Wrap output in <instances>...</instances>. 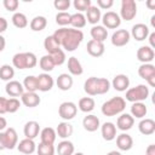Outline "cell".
Returning a JSON list of instances; mask_svg holds the SVG:
<instances>
[{"label":"cell","mask_w":155,"mask_h":155,"mask_svg":"<svg viewBox=\"0 0 155 155\" xmlns=\"http://www.w3.org/2000/svg\"><path fill=\"white\" fill-rule=\"evenodd\" d=\"M56 153L58 155H73L75 153V147L70 140L63 139L56 147Z\"/></svg>","instance_id":"obj_31"},{"label":"cell","mask_w":155,"mask_h":155,"mask_svg":"<svg viewBox=\"0 0 155 155\" xmlns=\"http://www.w3.org/2000/svg\"><path fill=\"white\" fill-rule=\"evenodd\" d=\"M154 19H155V15H154V16H151V25L155 28V21H154Z\"/></svg>","instance_id":"obj_61"},{"label":"cell","mask_w":155,"mask_h":155,"mask_svg":"<svg viewBox=\"0 0 155 155\" xmlns=\"http://www.w3.org/2000/svg\"><path fill=\"white\" fill-rule=\"evenodd\" d=\"M90 34H91L92 40H96V41H99V42H104L108 38V30L103 25H99V24L93 25L91 28Z\"/></svg>","instance_id":"obj_29"},{"label":"cell","mask_w":155,"mask_h":155,"mask_svg":"<svg viewBox=\"0 0 155 155\" xmlns=\"http://www.w3.org/2000/svg\"><path fill=\"white\" fill-rule=\"evenodd\" d=\"M107 155H121V153L117 151V150H111V151L107 153Z\"/></svg>","instance_id":"obj_60"},{"label":"cell","mask_w":155,"mask_h":155,"mask_svg":"<svg viewBox=\"0 0 155 155\" xmlns=\"http://www.w3.org/2000/svg\"><path fill=\"white\" fill-rule=\"evenodd\" d=\"M86 21L90 23V24H92V25H97L98 24V22L101 21V18H102V12H101V10L97 7V6H94V5H91L88 8H87V11H86Z\"/></svg>","instance_id":"obj_27"},{"label":"cell","mask_w":155,"mask_h":155,"mask_svg":"<svg viewBox=\"0 0 155 155\" xmlns=\"http://www.w3.org/2000/svg\"><path fill=\"white\" fill-rule=\"evenodd\" d=\"M38 64V57L33 52H18L12 57V65L19 70L31 69Z\"/></svg>","instance_id":"obj_3"},{"label":"cell","mask_w":155,"mask_h":155,"mask_svg":"<svg viewBox=\"0 0 155 155\" xmlns=\"http://www.w3.org/2000/svg\"><path fill=\"white\" fill-rule=\"evenodd\" d=\"M86 51L90 56L92 57H101L103 56L104 51H105V46H104V42H99V41H96V40H90L86 45Z\"/></svg>","instance_id":"obj_16"},{"label":"cell","mask_w":155,"mask_h":155,"mask_svg":"<svg viewBox=\"0 0 155 155\" xmlns=\"http://www.w3.org/2000/svg\"><path fill=\"white\" fill-rule=\"evenodd\" d=\"M137 59L139 62H142V64L144 63H151L154 57H155V52L151 47L149 46H140L138 50H137Z\"/></svg>","instance_id":"obj_18"},{"label":"cell","mask_w":155,"mask_h":155,"mask_svg":"<svg viewBox=\"0 0 155 155\" xmlns=\"http://www.w3.org/2000/svg\"><path fill=\"white\" fill-rule=\"evenodd\" d=\"M138 130L144 136H150L155 132V121L149 117H144L138 124Z\"/></svg>","instance_id":"obj_25"},{"label":"cell","mask_w":155,"mask_h":155,"mask_svg":"<svg viewBox=\"0 0 155 155\" xmlns=\"http://www.w3.org/2000/svg\"><path fill=\"white\" fill-rule=\"evenodd\" d=\"M82 113H91L94 107H96V102L92 97H82L79 99V103L76 105Z\"/></svg>","instance_id":"obj_34"},{"label":"cell","mask_w":155,"mask_h":155,"mask_svg":"<svg viewBox=\"0 0 155 155\" xmlns=\"http://www.w3.org/2000/svg\"><path fill=\"white\" fill-rule=\"evenodd\" d=\"M73 131H74V128H73L71 124H69L68 121H62V122H59L58 126H57V128H56L57 136H58L59 138H62V139H68V138L73 134Z\"/></svg>","instance_id":"obj_30"},{"label":"cell","mask_w":155,"mask_h":155,"mask_svg":"<svg viewBox=\"0 0 155 155\" xmlns=\"http://www.w3.org/2000/svg\"><path fill=\"white\" fill-rule=\"evenodd\" d=\"M138 75L148 82L149 87L155 86V65L154 64L151 63L140 64L138 68Z\"/></svg>","instance_id":"obj_7"},{"label":"cell","mask_w":155,"mask_h":155,"mask_svg":"<svg viewBox=\"0 0 155 155\" xmlns=\"http://www.w3.org/2000/svg\"><path fill=\"white\" fill-rule=\"evenodd\" d=\"M39 67L44 70V73H50L54 69V63L52 61V57L50 54H45L39 59Z\"/></svg>","instance_id":"obj_38"},{"label":"cell","mask_w":155,"mask_h":155,"mask_svg":"<svg viewBox=\"0 0 155 155\" xmlns=\"http://www.w3.org/2000/svg\"><path fill=\"white\" fill-rule=\"evenodd\" d=\"M46 25H47V19L45 16H35L29 23V27L33 31H41L46 28Z\"/></svg>","instance_id":"obj_35"},{"label":"cell","mask_w":155,"mask_h":155,"mask_svg":"<svg viewBox=\"0 0 155 155\" xmlns=\"http://www.w3.org/2000/svg\"><path fill=\"white\" fill-rule=\"evenodd\" d=\"M7 128V121L4 116H0V132L5 131Z\"/></svg>","instance_id":"obj_55"},{"label":"cell","mask_w":155,"mask_h":155,"mask_svg":"<svg viewBox=\"0 0 155 155\" xmlns=\"http://www.w3.org/2000/svg\"><path fill=\"white\" fill-rule=\"evenodd\" d=\"M36 79H38V91L47 92L52 90L54 85V80L48 73H41L36 76Z\"/></svg>","instance_id":"obj_11"},{"label":"cell","mask_w":155,"mask_h":155,"mask_svg":"<svg viewBox=\"0 0 155 155\" xmlns=\"http://www.w3.org/2000/svg\"><path fill=\"white\" fill-rule=\"evenodd\" d=\"M2 5H4L5 10H7L8 12H16L18 10L19 1L18 0H4Z\"/></svg>","instance_id":"obj_48"},{"label":"cell","mask_w":155,"mask_h":155,"mask_svg":"<svg viewBox=\"0 0 155 155\" xmlns=\"http://www.w3.org/2000/svg\"><path fill=\"white\" fill-rule=\"evenodd\" d=\"M56 148L53 144H45V143H39L36 145V154L38 155H54Z\"/></svg>","instance_id":"obj_43"},{"label":"cell","mask_w":155,"mask_h":155,"mask_svg":"<svg viewBox=\"0 0 155 155\" xmlns=\"http://www.w3.org/2000/svg\"><path fill=\"white\" fill-rule=\"evenodd\" d=\"M120 18L124 21H132L137 16V4L134 0H122L120 7Z\"/></svg>","instance_id":"obj_5"},{"label":"cell","mask_w":155,"mask_h":155,"mask_svg":"<svg viewBox=\"0 0 155 155\" xmlns=\"http://www.w3.org/2000/svg\"><path fill=\"white\" fill-rule=\"evenodd\" d=\"M41 98L36 92H24L21 96V103L28 108H35L40 104Z\"/></svg>","instance_id":"obj_19"},{"label":"cell","mask_w":155,"mask_h":155,"mask_svg":"<svg viewBox=\"0 0 155 155\" xmlns=\"http://www.w3.org/2000/svg\"><path fill=\"white\" fill-rule=\"evenodd\" d=\"M0 150H5V145H4V139H2V132H0Z\"/></svg>","instance_id":"obj_59"},{"label":"cell","mask_w":155,"mask_h":155,"mask_svg":"<svg viewBox=\"0 0 155 155\" xmlns=\"http://www.w3.org/2000/svg\"><path fill=\"white\" fill-rule=\"evenodd\" d=\"M44 48L47 51V54H52L53 52L58 51V50L61 48V46L57 45V42L53 40L52 35H48V36H46L45 40H44Z\"/></svg>","instance_id":"obj_41"},{"label":"cell","mask_w":155,"mask_h":155,"mask_svg":"<svg viewBox=\"0 0 155 155\" xmlns=\"http://www.w3.org/2000/svg\"><path fill=\"white\" fill-rule=\"evenodd\" d=\"M84 91L88 96H97V78L91 76L84 84Z\"/></svg>","instance_id":"obj_39"},{"label":"cell","mask_w":155,"mask_h":155,"mask_svg":"<svg viewBox=\"0 0 155 155\" xmlns=\"http://www.w3.org/2000/svg\"><path fill=\"white\" fill-rule=\"evenodd\" d=\"M116 145H117V149L121 150V151H128L132 149L133 147V138L128 134V133H120L116 136Z\"/></svg>","instance_id":"obj_15"},{"label":"cell","mask_w":155,"mask_h":155,"mask_svg":"<svg viewBox=\"0 0 155 155\" xmlns=\"http://www.w3.org/2000/svg\"><path fill=\"white\" fill-rule=\"evenodd\" d=\"M147 39L149 40V47H151V48L154 50V48H155V31L149 33V35H148Z\"/></svg>","instance_id":"obj_53"},{"label":"cell","mask_w":155,"mask_h":155,"mask_svg":"<svg viewBox=\"0 0 155 155\" xmlns=\"http://www.w3.org/2000/svg\"><path fill=\"white\" fill-rule=\"evenodd\" d=\"M5 91L6 93L12 97V98H17V97H21L23 93H24V88H23V85L17 81V80H11L6 84L5 86Z\"/></svg>","instance_id":"obj_17"},{"label":"cell","mask_w":155,"mask_h":155,"mask_svg":"<svg viewBox=\"0 0 155 155\" xmlns=\"http://www.w3.org/2000/svg\"><path fill=\"white\" fill-rule=\"evenodd\" d=\"M21 108V102L18 98H8L7 99V113L13 114Z\"/></svg>","instance_id":"obj_47"},{"label":"cell","mask_w":155,"mask_h":155,"mask_svg":"<svg viewBox=\"0 0 155 155\" xmlns=\"http://www.w3.org/2000/svg\"><path fill=\"white\" fill-rule=\"evenodd\" d=\"M56 23L61 25V28H64L65 25H69L70 23V13L64 11V12H58L56 15Z\"/></svg>","instance_id":"obj_44"},{"label":"cell","mask_w":155,"mask_h":155,"mask_svg":"<svg viewBox=\"0 0 155 155\" xmlns=\"http://www.w3.org/2000/svg\"><path fill=\"white\" fill-rule=\"evenodd\" d=\"M134 125V119L132 117L131 114H127V113H122L119 115L117 120H116V128L122 131V132H126L128 130H131Z\"/></svg>","instance_id":"obj_14"},{"label":"cell","mask_w":155,"mask_h":155,"mask_svg":"<svg viewBox=\"0 0 155 155\" xmlns=\"http://www.w3.org/2000/svg\"><path fill=\"white\" fill-rule=\"evenodd\" d=\"M73 155H85L84 153H80V151H78V153H74Z\"/></svg>","instance_id":"obj_62"},{"label":"cell","mask_w":155,"mask_h":155,"mask_svg":"<svg viewBox=\"0 0 155 155\" xmlns=\"http://www.w3.org/2000/svg\"><path fill=\"white\" fill-rule=\"evenodd\" d=\"M76 113H78V107L74 102L67 101V102L61 103V105L58 107V115L64 121H69L74 119L76 116Z\"/></svg>","instance_id":"obj_6"},{"label":"cell","mask_w":155,"mask_h":155,"mask_svg":"<svg viewBox=\"0 0 155 155\" xmlns=\"http://www.w3.org/2000/svg\"><path fill=\"white\" fill-rule=\"evenodd\" d=\"M71 2L70 0H54L53 1V6L56 10H59V12H64L65 10H68L70 7Z\"/></svg>","instance_id":"obj_49"},{"label":"cell","mask_w":155,"mask_h":155,"mask_svg":"<svg viewBox=\"0 0 155 155\" xmlns=\"http://www.w3.org/2000/svg\"><path fill=\"white\" fill-rule=\"evenodd\" d=\"M65 31H67V27L59 28V29H57V30L52 34V38H53V40L57 42L58 46H61V42H62V40H63V36H64Z\"/></svg>","instance_id":"obj_50"},{"label":"cell","mask_w":155,"mask_h":155,"mask_svg":"<svg viewBox=\"0 0 155 155\" xmlns=\"http://www.w3.org/2000/svg\"><path fill=\"white\" fill-rule=\"evenodd\" d=\"M116 126L115 124L108 121V122H104L102 126H101V133H102V137L104 140L107 142H111L116 138Z\"/></svg>","instance_id":"obj_20"},{"label":"cell","mask_w":155,"mask_h":155,"mask_svg":"<svg viewBox=\"0 0 155 155\" xmlns=\"http://www.w3.org/2000/svg\"><path fill=\"white\" fill-rule=\"evenodd\" d=\"M150 94L149 91V86L144 85V84H139L134 87H128V90L126 91V99L131 103H136V102H144Z\"/></svg>","instance_id":"obj_4"},{"label":"cell","mask_w":155,"mask_h":155,"mask_svg":"<svg viewBox=\"0 0 155 155\" xmlns=\"http://www.w3.org/2000/svg\"><path fill=\"white\" fill-rule=\"evenodd\" d=\"M68 71L70 75H74V76H79L84 73V68L80 61L74 56L68 58Z\"/></svg>","instance_id":"obj_32"},{"label":"cell","mask_w":155,"mask_h":155,"mask_svg":"<svg viewBox=\"0 0 155 155\" xmlns=\"http://www.w3.org/2000/svg\"><path fill=\"white\" fill-rule=\"evenodd\" d=\"M110 85L115 91H119V92L127 91L130 87V78L126 74H117L113 78V81L110 82Z\"/></svg>","instance_id":"obj_13"},{"label":"cell","mask_w":155,"mask_h":155,"mask_svg":"<svg viewBox=\"0 0 155 155\" xmlns=\"http://www.w3.org/2000/svg\"><path fill=\"white\" fill-rule=\"evenodd\" d=\"M147 6H148L150 10H155V0H149V1H147Z\"/></svg>","instance_id":"obj_58"},{"label":"cell","mask_w":155,"mask_h":155,"mask_svg":"<svg viewBox=\"0 0 155 155\" xmlns=\"http://www.w3.org/2000/svg\"><path fill=\"white\" fill-rule=\"evenodd\" d=\"M82 40H84V33L81 30L74 28H67V31L61 42V48H63V51L73 52L80 46Z\"/></svg>","instance_id":"obj_1"},{"label":"cell","mask_w":155,"mask_h":155,"mask_svg":"<svg viewBox=\"0 0 155 155\" xmlns=\"http://www.w3.org/2000/svg\"><path fill=\"white\" fill-rule=\"evenodd\" d=\"M39 136H40L41 143H45V144H54V140L57 138L56 130L52 127H45V128L40 130Z\"/></svg>","instance_id":"obj_28"},{"label":"cell","mask_w":155,"mask_h":155,"mask_svg":"<svg viewBox=\"0 0 155 155\" xmlns=\"http://www.w3.org/2000/svg\"><path fill=\"white\" fill-rule=\"evenodd\" d=\"M126 108V101L124 97L116 96L113 97L110 99H108L107 102H104L102 104L101 111L104 116H116L124 113Z\"/></svg>","instance_id":"obj_2"},{"label":"cell","mask_w":155,"mask_h":155,"mask_svg":"<svg viewBox=\"0 0 155 155\" xmlns=\"http://www.w3.org/2000/svg\"><path fill=\"white\" fill-rule=\"evenodd\" d=\"M22 85H23V88L25 90V92H36L38 91V79L34 75L25 76Z\"/></svg>","instance_id":"obj_37"},{"label":"cell","mask_w":155,"mask_h":155,"mask_svg":"<svg viewBox=\"0 0 155 155\" xmlns=\"http://www.w3.org/2000/svg\"><path fill=\"white\" fill-rule=\"evenodd\" d=\"M7 25H8V23H7L6 18L0 17V34H2V33L7 29Z\"/></svg>","instance_id":"obj_54"},{"label":"cell","mask_w":155,"mask_h":155,"mask_svg":"<svg viewBox=\"0 0 155 155\" xmlns=\"http://www.w3.org/2000/svg\"><path fill=\"white\" fill-rule=\"evenodd\" d=\"M15 76V68L10 64H2L0 67V79L4 81H11Z\"/></svg>","instance_id":"obj_40"},{"label":"cell","mask_w":155,"mask_h":155,"mask_svg":"<svg viewBox=\"0 0 155 155\" xmlns=\"http://www.w3.org/2000/svg\"><path fill=\"white\" fill-rule=\"evenodd\" d=\"M50 56L52 57V61H53V63H54L56 67H57V65H62V64L65 62V59H67V57H65V51H63L62 48H59L58 51L53 52V53L50 54Z\"/></svg>","instance_id":"obj_45"},{"label":"cell","mask_w":155,"mask_h":155,"mask_svg":"<svg viewBox=\"0 0 155 155\" xmlns=\"http://www.w3.org/2000/svg\"><path fill=\"white\" fill-rule=\"evenodd\" d=\"M73 84H74V80H73L71 75L68 73L59 74L56 80V85L61 91H69L73 87Z\"/></svg>","instance_id":"obj_24"},{"label":"cell","mask_w":155,"mask_h":155,"mask_svg":"<svg viewBox=\"0 0 155 155\" xmlns=\"http://www.w3.org/2000/svg\"><path fill=\"white\" fill-rule=\"evenodd\" d=\"M16 148L19 153H22L24 155H30L34 151H36V144H35L34 139H29V138H24V139L19 140Z\"/></svg>","instance_id":"obj_22"},{"label":"cell","mask_w":155,"mask_h":155,"mask_svg":"<svg viewBox=\"0 0 155 155\" xmlns=\"http://www.w3.org/2000/svg\"><path fill=\"white\" fill-rule=\"evenodd\" d=\"M130 39H131V35H130V31L126 30V29H117L111 35V45L115 46V47H122V46H126L128 42H130Z\"/></svg>","instance_id":"obj_9"},{"label":"cell","mask_w":155,"mask_h":155,"mask_svg":"<svg viewBox=\"0 0 155 155\" xmlns=\"http://www.w3.org/2000/svg\"><path fill=\"white\" fill-rule=\"evenodd\" d=\"M5 47H6V40H5V38L0 34V52H2V51L5 50Z\"/></svg>","instance_id":"obj_57"},{"label":"cell","mask_w":155,"mask_h":155,"mask_svg":"<svg viewBox=\"0 0 155 155\" xmlns=\"http://www.w3.org/2000/svg\"><path fill=\"white\" fill-rule=\"evenodd\" d=\"M91 5H92L91 0H74V2H73L74 8L78 10V12H80V13H82L84 11L86 12L87 8H88Z\"/></svg>","instance_id":"obj_46"},{"label":"cell","mask_w":155,"mask_h":155,"mask_svg":"<svg viewBox=\"0 0 155 155\" xmlns=\"http://www.w3.org/2000/svg\"><path fill=\"white\" fill-rule=\"evenodd\" d=\"M82 126L87 132H96L99 127H101V121L99 119L93 115V114H88L84 117L82 120Z\"/></svg>","instance_id":"obj_23"},{"label":"cell","mask_w":155,"mask_h":155,"mask_svg":"<svg viewBox=\"0 0 155 155\" xmlns=\"http://www.w3.org/2000/svg\"><path fill=\"white\" fill-rule=\"evenodd\" d=\"M144 155H155V145L154 144L148 145V148L145 149V154Z\"/></svg>","instance_id":"obj_56"},{"label":"cell","mask_w":155,"mask_h":155,"mask_svg":"<svg viewBox=\"0 0 155 155\" xmlns=\"http://www.w3.org/2000/svg\"><path fill=\"white\" fill-rule=\"evenodd\" d=\"M101 21H102V25L108 30V29H117L119 27H120V24H121V18H120V16H119V13H116V12H114V11H107L103 16H102V18H101Z\"/></svg>","instance_id":"obj_8"},{"label":"cell","mask_w":155,"mask_h":155,"mask_svg":"<svg viewBox=\"0 0 155 155\" xmlns=\"http://www.w3.org/2000/svg\"><path fill=\"white\" fill-rule=\"evenodd\" d=\"M149 33H150V30H149V27L147 24H144V23H137V24H134L132 27V30H131L130 35L134 40H137V41H144L148 38Z\"/></svg>","instance_id":"obj_12"},{"label":"cell","mask_w":155,"mask_h":155,"mask_svg":"<svg viewBox=\"0 0 155 155\" xmlns=\"http://www.w3.org/2000/svg\"><path fill=\"white\" fill-rule=\"evenodd\" d=\"M114 5L113 0H97V7L99 10H109Z\"/></svg>","instance_id":"obj_51"},{"label":"cell","mask_w":155,"mask_h":155,"mask_svg":"<svg viewBox=\"0 0 155 155\" xmlns=\"http://www.w3.org/2000/svg\"><path fill=\"white\" fill-rule=\"evenodd\" d=\"M133 119H144L148 114V108L143 102H136L131 105V113Z\"/></svg>","instance_id":"obj_26"},{"label":"cell","mask_w":155,"mask_h":155,"mask_svg":"<svg viewBox=\"0 0 155 155\" xmlns=\"http://www.w3.org/2000/svg\"><path fill=\"white\" fill-rule=\"evenodd\" d=\"M7 113V98L0 97V115Z\"/></svg>","instance_id":"obj_52"},{"label":"cell","mask_w":155,"mask_h":155,"mask_svg":"<svg viewBox=\"0 0 155 155\" xmlns=\"http://www.w3.org/2000/svg\"><path fill=\"white\" fill-rule=\"evenodd\" d=\"M11 21H12V24H13L16 28H18V29H23V28H25V27L29 24L27 16H25L24 13H22V12H15V13L12 15Z\"/></svg>","instance_id":"obj_36"},{"label":"cell","mask_w":155,"mask_h":155,"mask_svg":"<svg viewBox=\"0 0 155 155\" xmlns=\"http://www.w3.org/2000/svg\"><path fill=\"white\" fill-rule=\"evenodd\" d=\"M111 85L105 78H97V94H105L109 92Z\"/></svg>","instance_id":"obj_42"},{"label":"cell","mask_w":155,"mask_h":155,"mask_svg":"<svg viewBox=\"0 0 155 155\" xmlns=\"http://www.w3.org/2000/svg\"><path fill=\"white\" fill-rule=\"evenodd\" d=\"M2 139L5 149H15L18 144V134L17 131L13 127H7L5 131H2Z\"/></svg>","instance_id":"obj_10"},{"label":"cell","mask_w":155,"mask_h":155,"mask_svg":"<svg viewBox=\"0 0 155 155\" xmlns=\"http://www.w3.org/2000/svg\"><path fill=\"white\" fill-rule=\"evenodd\" d=\"M40 125L38 121H34V120H30L28 122H25L24 125V128H23V133L25 136V138H29V139H35L39 133H40Z\"/></svg>","instance_id":"obj_21"},{"label":"cell","mask_w":155,"mask_h":155,"mask_svg":"<svg viewBox=\"0 0 155 155\" xmlns=\"http://www.w3.org/2000/svg\"><path fill=\"white\" fill-rule=\"evenodd\" d=\"M86 23H87V21H86V17H85L84 13L75 12V13L70 15V23H69V25H71L74 29L81 30V28H84L86 25Z\"/></svg>","instance_id":"obj_33"}]
</instances>
